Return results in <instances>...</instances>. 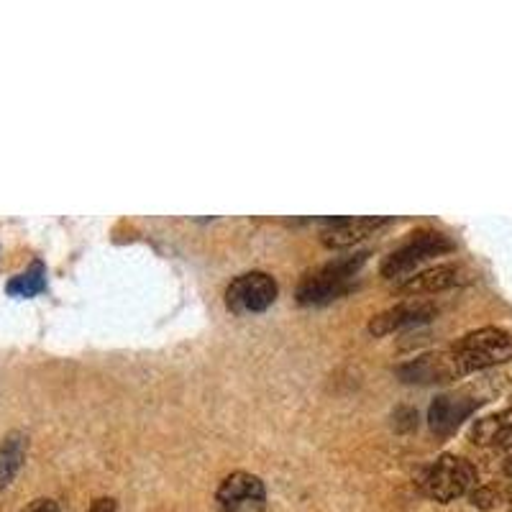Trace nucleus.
Masks as SVG:
<instances>
[{
	"label": "nucleus",
	"instance_id": "6e6552de",
	"mask_svg": "<svg viewBox=\"0 0 512 512\" xmlns=\"http://www.w3.org/2000/svg\"><path fill=\"white\" fill-rule=\"evenodd\" d=\"M438 315V308L428 300H410V303H400L390 310H382L379 315H374L369 320V333L372 336H390V333L402 331V328L420 326V323H428Z\"/></svg>",
	"mask_w": 512,
	"mask_h": 512
},
{
	"label": "nucleus",
	"instance_id": "f257e3e1",
	"mask_svg": "<svg viewBox=\"0 0 512 512\" xmlns=\"http://www.w3.org/2000/svg\"><path fill=\"white\" fill-rule=\"evenodd\" d=\"M364 262H367V254H354L308 272L300 280V285H297V303L323 305L341 297L344 292H349L351 282H354V274L359 272V267Z\"/></svg>",
	"mask_w": 512,
	"mask_h": 512
},
{
	"label": "nucleus",
	"instance_id": "ddd939ff",
	"mask_svg": "<svg viewBox=\"0 0 512 512\" xmlns=\"http://www.w3.org/2000/svg\"><path fill=\"white\" fill-rule=\"evenodd\" d=\"M512 438V410H502V413L487 415L479 418L472 425V441L477 446H500Z\"/></svg>",
	"mask_w": 512,
	"mask_h": 512
},
{
	"label": "nucleus",
	"instance_id": "423d86ee",
	"mask_svg": "<svg viewBox=\"0 0 512 512\" xmlns=\"http://www.w3.org/2000/svg\"><path fill=\"white\" fill-rule=\"evenodd\" d=\"M397 377L408 384H441L451 382V379L466 377L464 367H461L459 356L454 349L443 351H428V354L415 356L408 364H400L395 369Z\"/></svg>",
	"mask_w": 512,
	"mask_h": 512
},
{
	"label": "nucleus",
	"instance_id": "1a4fd4ad",
	"mask_svg": "<svg viewBox=\"0 0 512 512\" xmlns=\"http://www.w3.org/2000/svg\"><path fill=\"white\" fill-rule=\"evenodd\" d=\"M477 405H479L477 397H469L466 392H454V395L436 397L431 410H428L431 431L438 433V436H451V433L461 425V420H466L474 410H477Z\"/></svg>",
	"mask_w": 512,
	"mask_h": 512
},
{
	"label": "nucleus",
	"instance_id": "f03ea898",
	"mask_svg": "<svg viewBox=\"0 0 512 512\" xmlns=\"http://www.w3.org/2000/svg\"><path fill=\"white\" fill-rule=\"evenodd\" d=\"M418 484L431 500L451 502L456 497L469 495L477 487V469L472 466V461L461 459V456L443 454L431 466H425Z\"/></svg>",
	"mask_w": 512,
	"mask_h": 512
},
{
	"label": "nucleus",
	"instance_id": "9b49d317",
	"mask_svg": "<svg viewBox=\"0 0 512 512\" xmlns=\"http://www.w3.org/2000/svg\"><path fill=\"white\" fill-rule=\"evenodd\" d=\"M387 223V218H374V216H364V218H338L333 221L331 228L320 233V241L328 246V249H346V246H354L356 241L367 239L372 236L374 231Z\"/></svg>",
	"mask_w": 512,
	"mask_h": 512
},
{
	"label": "nucleus",
	"instance_id": "f8f14e48",
	"mask_svg": "<svg viewBox=\"0 0 512 512\" xmlns=\"http://www.w3.org/2000/svg\"><path fill=\"white\" fill-rule=\"evenodd\" d=\"M29 451V436L24 431H11L0 438V492H6L18 477Z\"/></svg>",
	"mask_w": 512,
	"mask_h": 512
},
{
	"label": "nucleus",
	"instance_id": "a211bd4d",
	"mask_svg": "<svg viewBox=\"0 0 512 512\" xmlns=\"http://www.w3.org/2000/svg\"><path fill=\"white\" fill-rule=\"evenodd\" d=\"M505 472L510 474V477H512V446H510V451H507V459H505Z\"/></svg>",
	"mask_w": 512,
	"mask_h": 512
},
{
	"label": "nucleus",
	"instance_id": "20e7f679",
	"mask_svg": "<svg viewBox=\"0 0 512 512\" xmlns=\"http://www.w3.org/2000/svg\"><path fill=\"white\" fill-rule=\"evenodd\" d=\"M456 244L448 239L446 233L441 231H418L413 233L400 249L392 251L387 259L382 262V274L387 280H397V277H405L413 269H418L420 264H425L433 256L448 254L454 251Z\"/></svg>",
	"mask_w": 512,
	"mask_h": 512
},
{
	"label": "nucleus",
	"instance_id": "0eeeda50",
	"mask_svg": "<svg viewBox=\"0 0 512 512\" xmlns=\"http://www.w3.org/2000/svg\"><path fill=\"white\" fill-rule=\"evenodd\" d=\"M216 502L221 512H264L267 487L256 474L233 472L218 484Z\"/></svg>",
	"mask_w": 512,
	"mask_h": 512
},
{
	"label": "nucleus",
	"instance_id": "4468645a",
	"mask_svg": "<svg viewBox=\"0 0 512 512\" xmlns=\"http://www.w3.org/2000/svg\"><path fill=\"white\" fill-rule=\"evenodd\" d=\"M8 295L13 297H34L47 290V267L41 262H34L24 274H18L8 282Z\"/></svg>",
	"mask_w": 512,
	"mask_h": 512
},
{
	"label": "nucleus",
	"instance_id": "aec40b11",
	"mask_svg": "<svg viewBox=\"0 0 512 512\" xmlns=\"http://www.w3.org/2000/svg\"><path fill=\"white\" fill-rule=\"evenodd\" d=\"M510 512H512V510H510Z\"/></svg>",
	"mask_w": 512,
	"mask_h": 512
},
{
	"label": "nucleus",
	"instance_id": "f3484780",
	"mask_svg": "<svg viewBox=\"0 0 512 512\" xmlns=\"http://www.w3.org/2000/svg\"><path fill=\"white\" fill-rule=\"evenodd\" d=\"M88 512H118V502L113 497H98Z\"/></svg>",
	"mask_w": 512,
	"mask_h": 512
},
{
	"label": "nucleus",
	"instance_id": "dca6fc26",
	"mask_svg": "<svg viewBox=\"0 0 512 512\" xmlns=\"http://www.w3.org/2000/svg\"><path fill=\"white\" fill-rule=\"evenodd\" d=\"M21 512H59V505L54 500H49V497H39V500L29 502Z\"/></svg>",
	"mask_w": 512,
	"mask_h": 512
},
{
	"label": "nucleus",
	"instance_id": "2eb2a0df",
	"mask_svg": "<svg viewBox=\"0 0 512 512\" xmlns=\"http://www.w3.org/2000/svg\"><path fill=\"white\" fill-rule=\"evenodd\" d=\"M469 500H472L474 507L479 510H495L502 502V492H497L495 487H474L469 492Z\"/></svg>",
	"mask_w": 512,
	"mask_h": 512
},
{
	"label": "nucleus",
	"instance_id": "9d476101",
	"mask_svg": "<svg viewBox=\"0 0 512 512\" xmlns=\"http://www.w3.org/2000/svg\"><path fill=\"white\" fill-rule=\"evenodd\" d=\"M466 280H469V272L461 264H438V267L425 269V272L415 274V277H408V282L400 285V292L410 297L436 295V292L464 285Z\"/></svg>",
	"mask_w": 512,
	"mask_h": 512
},
{
	"label": "nucleus",
	"instance_id": "6ab92c4d",
	"mask_svg": "<svg viewBox=\"0 0 512 512\" xmlns=\"http://www.w3.org/2000/svg\"><path fill=\"white\" fill-rule=\"evenodd\" d=\"M510 410H512V397H510Z\"/></svg>",
	"mask_w": 512,
	"mask_h": 512
},
{
	"label": "nucleus",
	"instance_id": "7ed1b4c3",
	"mask_svg": "<svg viewBox=\"0 0 512 512\" xmlns=\"http://www.w3.org/2000/svg\"><path fill=\"white\" fill-rule=\"evenodd\" d=\"M451 349L456 351L466 374L482 372V369L512 361V333L495 326L479 328L459 338Z\"/></svg>",
	"mask_w": 512,
	"mask_h": 512
},
{
	"label": "nucleus",
	"instance_id": "39448f33",
	"mask_svg": "<svg viewBox=\"0 0 512 512\" xmlns=\"http://www.w3.org/2000/svg\"><path fill=\"white\" fill-rule=\"evenodd\" d=\"M277 282L267 272L239 274L226 290V305L231 313H262L277 300Z\"/></svg>",
	"mask_w": 512,
	"mask_h": 512
}]
</instances>
